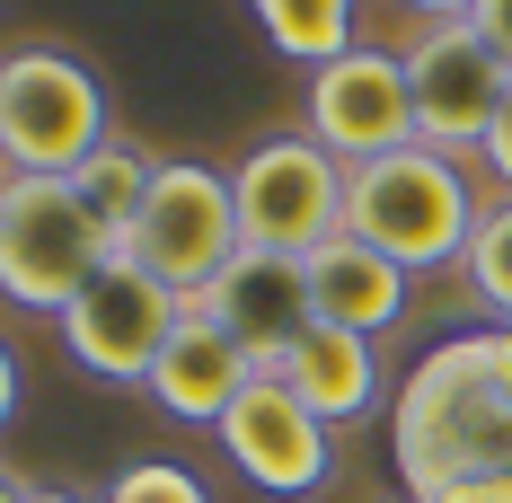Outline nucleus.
I'll return each mask as SVG.
<instances>
[{
	"label": "nucleus",
	"instance_id": "nucleus-1",
	"mask_svg": "<svg viewBox=\"0 0 512 503\" xmlns=\"http://www.w3.org/2000/svg\"><path fill=\"white\" fill-rule=\"evenodd\" d=\"M389 459L407 503L442 495L460 477H512V327H468L398 380Z\"/></svg>",
	"mask_w": 512,
	"mask_h": 503
},
{
	"label": "nucleus",
	"instance_id": "nucleus-2",
	"mask_svg": "<svg viewBox=\"0 0 512 503\" xmlns=\"http://www.w3.org/2000/svg\"><path fill=\"white\" fill-rule=\"evenodd\" d=\"M486 203L468 186V168L451 151H407L362 159L345 177V230L362 248H380L398 274H442V265H468V239H477Z\"/></svg>",
	"mask_w": 512,
	"mask_h": 503
},
{
	"label": "nucleus",
	"instance_id": "nucleus-3",
	"mask_svg": "<svg viewBox=\"0 0 512 503\" xmlns=\"http://www.w3.org/2000/svg\"><path fill=\"white\" fill-rule=\"evenodd\" d=\"M115 133L106 80L62 45L0 53V168L9 177H71Z\"/></svg>",
	"mask_w": 512,
	"mask_h": 503
},
{
	"label": "nucleus",
	"instance_id": "nucleus-4",
	"mask_svg": "<svg viewBox=\"0 0 512 503\" xmlns=\"http://www.w3.org/2000/svg\"><path fill=\"white\" fill-rule=\"evenodd\" d=\"M106 256H115V239L89 221L71 177H9L0 168V301L62 318Z\"/></svg>",
	"mask_w": 512,
	"mask_h": 503
},
{
	"label": "nucleus",
	"instance_id": "nucleus-5",
	"mask_svg": "<svg viewBox=\"0 0 512 503\" xmlns=\"http://www.w3.org/2000/svg\"><path fill=\"white\" fill-rule=\"evenodd\" d=\"M239 248H248V239H239V195H230V177L204 168V159H159L124 256H133L142 274H159L177 301H204L212 274Z\"/></svg>",
	"mask_w": 512,
	"mask_h": 503
},
{
	"label": "nucleus",
	"instance_id": "nucleus-6",
	"mask_svg": "<svg viewBox=\"0 0 512 503\" xmlns=\"http://www.w3.org/2000/svg\"><path fill=\"white\" fill-rule=\"evenodd\" d=\"M345 159L318 151L309 133H265L239 168H230V195H239V239L248 248H283L309 256L345 230Z\"/></svg>",
	"mask_w": 512,
	"mask_h": 503
},
{
	"label": "nucleus",
	"instance_id": "nucleus-7",
	"mask_svg": "<svg viewBox=\"0 0 512 503\" xmlns=\"http://www.w3.org/2000/svg\"><path fill=\"white\" fill-rule=\"evenodd\" d=\"M398 62H407V98H415V142L424 151H451V159L486 151V124H495V106L512 89L495 45L468 18H424L398 45Z\"/></svg>",
	"mask_w": 512,
	"mask_h": 503
},
{
	"label": "nucleus",
	"instance_id": "nucleus-8",
	"mask_svg": "<svg viewBox=\"0 0 512 503\" xmlns=\"http://www.w3.org/2000/svg\"><path fill=\"white\" fill-rule=\"evenodd\" d=\"M177 318H186V301H177L159 274H142L133 256H106L98 274H89V292L62 309L53 327H62V353H71L89 380H106V389H142Z\"/></svg>",
	"mask_w": 512,
	"mask_h": 503
},
{
	"label": "nucleus",
	"instance_id": "nucleus-9",
	"mask_svg": "<svg viewBox=\"0 0 512 503\" xmlns=\"http://www.w3.org/2000/svg\"><path fill=\"white\" fill-rule=\"evenodd\" d=\"M301 133L318 151H336L345 168L389 159L415 142V98H407V62L389 45H354L336 62H318L301 89Z\"/></svg>",
	"mask_w": 512,
	"mask_h": 503
},
{
	"label": "nucleus",
	"instance_id": "nucleus-10",
	"mask_svg": "<svg viewBox=\"0 0 512 503\" xmlns=\"http://www.w3.org/2000/svg\"><path fill=\"white\" fill-rule=\"evenodd\" d=\"M212 433H221L230 468L248 477L256 495H283V503H292V495H318V486L336 477V433L292 398V380H283V371H256Z\"/></svg>",
	"mask_w": 512,
	"mask_h": 503
},
{
	"label": "nucleus",
	"instance_id": "nucleus-11",
	"mask_svg": "<svg viewBox=\"0 0 512 503\" xmlns=\"http://www.w3.org/2000/svg\"><path fill=\"white\" fill-rule=\"evenodd\" d=\"M195 309H212V318L230 327V345L248 353L256 371H283V353L318 327V309H309V265L283 256V248H239L212 274V292Z\"/></svg>",
	"mask_w": 512,
	"mask_h": 503
},
{
	"label": "nucleus",
	"instance_id": "nucleus-12",
	"mask_svg": "<svg viewBox=\"0 0 512 503\" xmlns=\"http://www.w3.org/2000/svg\"><path fill=\"white\" fill-rule=\"evenodd\" d=\"M248 380H256V362L230 345V327H221L212 309L186 301V318L168 327V345H159V362H151V380H142V389L159 398L168 424H221L230 398H239Z\"/></svg>",
	"mask_w": 512,
	"mask_h": 503
},
{
	"label": "nucleus",
	"instance_id": "nucleus-13",
	"mask_svg": "<svg viewBox=\"0 0 512 503\" xmlns=\"http://www.w3.org/2000/svg\"><path fill=\"white\" fill-rule=\"evenodd\" d=\"M283 380H292V398H301L327 433L380 415V398H389V362H380V345L354 336V327H327V318L283 353Z\"/></svg>",
	"mask_w": 512,
	"mask_h": 503
},
{
	"label": "nucleus",
	"instance_id": "nucleus-14",
	"mask_svg": "<svg viewBox=\"0 0 512 503\" xmlns=\"http://www.w3.org/2000/svg\"><path fill=\"white\" fill-rule=\"evenodd\" d=\"M301 265H309V309H318L327 327H354V336L380 345V336L407 318V283H415V274H398L380 248H362L354 230H336V239L309 248Z\"/></svg>",
	"mask_w": 512,
	"mask_h": 503
},
{
	"label": "nucleus",
	"instance_id": "nucleus-15",
	"mask_svg": "<svg viewBox=\"0 0 512 503\" xmlns=\"http://www.w3.org/2000/svg\"><path fill=\"white\" fill-rule=\"evenodd\" d=\"M151 177H159V159L142 151V142H124V133H106L98 151L71 168V195L89 203V221L115 239V256H124L133 221H142V195H151Z\"/></svg>",
	"mask_w": 512,
	"mask_h": 503
},
{
	"label": "nucleus",
	"instance_id": "nucleus-16",
	"mask_svg": "<svg viewBox=\"0 0 512 503\" xmlns=\"http://www.w3.org/2000/svg\"><path fill=\"white\" fill-rule=\"evenodd\" d=\"M256 27H265V45L283 53V62H301V71H318V62H336V53H354L362 36V0H248Z\"/></svg>",
	"mask_w": 512,
	"mask_h": 503
},
{
	"label": "nucleus",
	"instance_id": "nucleus-17",
	"mask_svg": "<svg viewBox=\"0 0 512 503\" xmlns=\"http://www.w3.org/2000/svg\"><path fill=\"white\" fill-rule=\"evenodd\" d=\"M468 292L486 301V318L495 327H512V195L486 203V221H477V239H468Z\"/></svg>",
	"mask_w": 512,
	"mask_h": 503
},
{
	"label": "nucleus",
	"instance_id": "nucleus-18",
	"mask_svg": "<svg viewBox=\"0 0 512 503\" xmlns=\"http://www.w3.org/2000/svg\"><path fill=\"white\" fill-rule=\"evenodd\" d=\"M98 503H212V486L186 459H133V468H115V486Z\"/></svg>",
	"mask_w": 512,
	"mask_h": 503
},
{
	"label": "nucleus",
	"instance_id": "nucleus-19",
	"mask_svg": "<svg viewBox=\"0 0 512 503\" xmlns=\"http://www.w3.org/2000/svg\"><path fill=\"white\" fill-rule=\"evenodd\" d=\"M486 177H495V195H512V89H504V106H495V124H486Z\"/></svg>",
	"mask_w": 512,
	"mask_h": 503
},
{
	"label": "nucleus",
	"instance_id": "nucleus-20",
	"mask_svg": "<svg viewBox=\"0 0 512 503\" xmlns=\"http://www.w3.org/2000/svg\"><path fill=\"white\" fill-rule=\"evenodd\" d=\"M468 27H477V36L495 45V62L512 71V0H477V9H468Z\"/></svg>",
	"mask_w": 512,
	"mask_h": 503
},
{
	"label": "nucleus",
	"instance_id": "nucleus-21",
	"mask_svg": "<svg viewBox=\"0 0 512 503\" xmlns=\"http://www.w3.org/2000/svg\"><path fill=\"white\" fill-rule=\"evenodd\" d=\"M18 398H27V380H18V353L0 345V433L18 424Z\"/></svg>",
	"mask_w": 512,
	"mask_h": 503
},
{
	"label": "nucleus",
	"instance_id": "nucleus-22",
	"mask_svg": "<svg viewBox=\"0 0 512 503\" xmlns=\"http://www.w3.org/2000/svg\"><path fill=\"white\" fill-rule=\"evenodd\" d=\"M398 9H415V27H424V18H468L477 0H398Z\"/></svg>",
	"mask_w": 512,
	"mask_h": 503
},
{
	"label": "nucleus",
	"instance_id": "nucleus-23",
	"mask_svg": "<svg viewBox=\"0 0 512 503\" xmlns=\"http://www.w3.org/2000/svg\"><path fill=\"white\" fill-rule=\"evenodd\" d=\"M36 495V486H27V477H9V468H0V503H27Z\"/></svg>",
	"mask_w": 512,
	"mask_h": 503
},
{
	"label": "nucleus",
	"instance_id": "nucleus-24",
	"mask_svg": "<svg viewBox=\"0 0 512 503\" xmlns=\"http://www.w3.org/2000/svg\"><path fill=\"white\" fill-rule=\"evenodd\" d=\"M27 503H89V495H71V486H36Z\"/></svg>",
	"mask_w": 512,
	"mask_h": 503
}]
</instances>
